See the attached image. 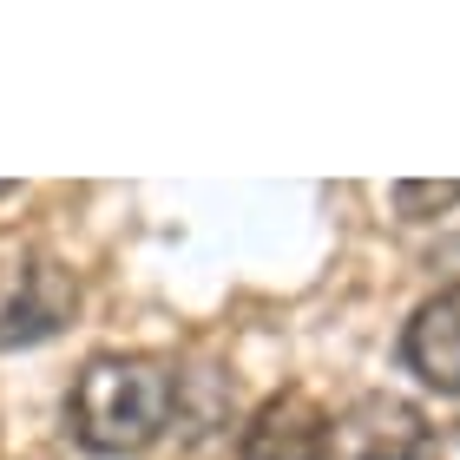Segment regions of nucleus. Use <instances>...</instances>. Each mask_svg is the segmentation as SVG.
<instances>
[{"instance_id": "f257e3e1", "label": "nucleus", "mask_w": 460, "mask_h": 460, "mask_svg": "<svg viewBox=\"0 0 460 460\" xmlns=\"http://www.w3.org/2000/svg\"><path fill=\"white\" fill-rule=\"evenodd\" d=\"M178 402H184L178 362L145 355V349H112V355H93V362L73 375L66 434L86 454H106V460L145 454L152 441H164Z\"/></svg>"}, {"instance_id": "f03ea898", "label": "nucleus", "mask_w": 460, "mask_h": 460, "mask_svg": "<svg viewBox=\"0 0 460 460\" xmlns=\"http://www.w3.org/2000/svg\"><path fill=\"white\" fill-rule=\"evenodd\" d=\"M73 316H79V277L59 257H40V250L0 257V349L53 342Z\"/></svg>"}, {"instance_id": "7ed1b4c3", "label": "nucleus", "mask_w": 460, "mask_h": 460, "mask_svg": "<svg viewBox=\"0 0 460 460\" xmlns=\"http://www.w3.org/2000/svg\"><path fill=\"white\" fill-rule=\"evenodd\" d=\"M428 454H434V428L421 408L402 394H362L336 414L323 460H428Z\"/></svg>"}, {"instance_id": "20e7f679", "label": "nucleus", "mask_w": 460, "mask_h": 460, "mask_svg": "<svg viewBox=\"0 0 460 460\" xmlns=\"http://www.w3.org/2000/svg\"><path fill=\"white\" fill-rule=\"evenodd\" d=\"M329 428H336V414H329L309 388H283V394H270V402L250 414L243 460H323L329 454Z\"/></svg>"}, {"instance_id": "39448f33", "label": "nucleus", "mask_w": 460, "mask_h": 460, "mask_svg": "<svg viewBox=\"0 0 460 460\" xmlns=\"http://www.w3.org/2000/svg\"><path fill=\"white\" fill-rule=\"evenodd\" d=\"M402 362H408V375H421L434 394H460V283H447L441 296H428L408 316Z\"/></svg>"}, {"instance_id": "423d86ee", "label": "nucleus", "mask_w": 460, "mask_h": 460, "mask_svg": "<svg viewBox=\"0 0 460 460\" xmlns=\"http://www.w3.org/2000/svg\"><path fill=\"white\" fill-rule=\"evenodd\" d=\"M460 204V178L454 184H394V211H402L408 224H428Z\"/></svg>"}]
</instances>
